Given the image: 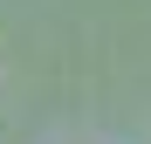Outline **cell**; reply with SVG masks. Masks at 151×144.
Segmentation results:
<instances>
[]
</instances>
